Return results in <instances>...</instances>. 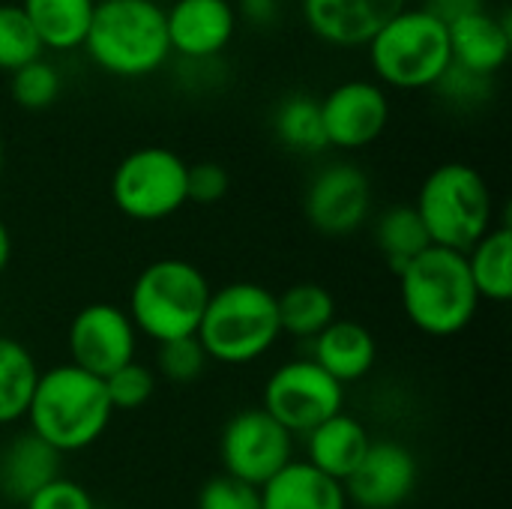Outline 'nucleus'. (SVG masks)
<instances>
[{
  "label": "nucleus",
  "mask_w": 512,
  "mask_h": 509,
  "mask_svg": "<svg viewBox=\"0 0 512 509\" xmlns=\"http://www.w3.org/2000/svg\"><path fill=\"white\" fill-rule=\"evenodd\" d=\"M111 417L114 408L108 402L105 381L72 363H63L39 372L24 420L36 438L66 456L93 447L105 435Z\"/></svg>",
  "instance_id": "f257e3e1"
},
{
  "label": "nucleus",
  "mask_w": 512,
  "mask_h": 509,
  "mask_svg": "<svg viewBox=\"0 0 512 509\" xmlns=\"http://www.w3.org/2000/svg\"><path fill=\"white\" fill-rule=\"evenodd\" d=\"M81 48L96 69L114 78H147L171 57L165 6L156 0H96Z\"/></svg>",
  "instance_id": "f03ea898"
},
{
  "label": "nucleus",
  "mask_w": 512,
  "mask_h": 509,
  "mask_svg": "<svg viewBox=\"0 0 512 509\" xmlns=\"http://www.w3.org/2000/svg\"><path fill=\"white\" fill-rule=\"evenodd\" d=\"M399 297L405 318L432 339L462 333L483 303L465 255L441 246H429L399 273Z\"/></svg>",
  "instance_id": "7ed1b4c3"
},
{
  "label": "nucleus",
  "mask_w": 512,
  "mask_h": 509,
  "mask_svg": "<svg viewBox=\"0 0 512 509\" xmlns=\"http://www.w3.org/2000/svg\"><path fill=\"white\" fill-rule=\"evenodd\" d=\"M276 294L258 282H231L210 291L195 339L207 360L246 366L261 360L279 342Z\"/></svg>",
  "instance_id": "20e7f679"
},
{
  "label": "nucleus",
  "mask_w": 512,
  "mask_h": 509,
  "mask_svg": "<svg viewBox=\"0 0 512 509\" xmlns=\"http://www.w3.org/2000/svg\"><path fill=\"white\" fill-rule=\"evenodd\" d=\"M210 291L207 276L192 261L159 258L135 276L126 315L138 336L165 345L198 333Z\"/></svg>",
  "instance_id": "39448f33"
},
{
  "label": "nucleus",
  "mask_w": 512,
  "mask_h": 509,
  "mask_svg": "<svg viewBox=\"0 0 512 509\" xmlns=\"http://www.w3.org/2000/svg\"><path fill=\"white\" fill-rule=\"evenodd\" d=\"M414 210L432 246L462 255L495 228L492 189L468 162H444L432 168L417 192Z\"/></svg>",
  "instance_id": "423d86ee"
},
{
  "label": "nucleus",
  "mask_w": 512,
  "mask_h": 509,
  "mask_svg": "<svg viewBox=\"0 0 512 509\" xmlns=\"http://www.w3.org/2000/svg\"><path fill=\"white\" fill-rule=\"evenodd\" d=\"M372 72L381 87L429 90L450 69L447 24L426 6H405L366 45Z\"/></svg>",
  "instance_id": "0eeeda50"
},
{
  "label": "nucleus",
  "mask_w": 512,
  "mask_h": 509,
  "mask_svg": "<svg viewBox=\"0 0 512 509\" xmlns=\"http://www.w3.org/2000/svg\"><path fill=\"white\" fill-rule=\"evenodd\" d=\"M189 165L171 147H138L126 153L111 174L114 207L135 222H162L189 204Z\"/></svg>",
  "instance_id": "6e6552de"
},
{
  "label": "nucleus",
  "mask_w": 512,
  "mask_h": 509,
  "mask_svg": "<svg viewBox=\"0 0 512 509\" xmlns=\"http://www.w3.org/2000/svg\"><path fill=\"white\" fill-rule=\"evenodd\" d=\"M261 408L297 438L345 411V387L309 357L288 360L267 378Z\"/></svg>",
  "instance_id": "1a4fd4ad"
},
{
  "label": "nucleus",
  "mask_w": 512,
  "mask_h": 509,
  "mask_svg": "<svg viewBox=\"0 0 512 509\" xmlns=\"http://www.w3.org/2000/svg\"><path fill=\"white\" fill-rule=\"evenodd\" d=\"M219 459L222 474L261 489L294 462V435L264 408H243L219 435Z\"/></svg>",
  "instance_id": "9d476101"
},
{
  "label": "nucleus",
  "mask_w": 512,
  "mask_h": 509,
  "mask_svg": "<svg viewBox=\"0 0 512 509\" xmlns=\"http://www.w3.org/2000/svg\"><path fill=\"white\" fill-rule=\"evenodd\" d=\"M66 345L72 366L105 381L111 372L135 360L138 330L129 321L126 309L114 303H90L75 312Z\"/></svg>",
  "instance_id": "9b49d317"
},
{
  "label": "nucleus",
  "mask_w": 512,
  "mask_h": 509,
  "mask_svg": "<svg viewBox=\"0 0 512 509\" xmlns=\"http://www.w3.org/2000/svg\"><path fill=\"white\" fill-rule=\"evenodd\" d=\"M303 210L309 225L327 237H345L366 225L372 210V183L354 162L324 165L306 186Z\"/></svg>",
  "instance_id": "f8f14e48"
},
{
  "label": "nucleus",
  "mask_w": 512,
  "mask_h": 509,
  "mask_svg": "<svg viewBox=\"0 0 512 509\" xmlns=\"http://www.w3.org/2000/svg\"><path fill=\"white\" fill-rule=\"evenodd\" d=\"M318 105L327 147L336 150H363L375 144L390 123V96L378 81H342Z\"/></svg>",
  "instance_id": "ddd939ff"
},
{
  "label": "nucleus",
  "mask_w": 512,
  "mask_h": 509,
  "mask_svg": "<svg viewBox=\"0 0 512 509\" xmlns=\"http://www.w3.org/2000/svg\"><path fill=\"white\" fill-rule=\"evenodd\" d=\"M420 483L417 456L399 441H372L357 471L342 483L348 507L399 509Z\"/></svg>",
  "instance_id": "4468645a"
},
{
  "label": "nucleus",
  "mask_w": 512,
  "mask_h": 509,
  "mask_svg": "<svg viewBox=\"0 0 512 509\" xmlns=\"http://www.w3.org/2000/svg\"><path fill=\"white\" fill-rule=\"evenodd\" d=\"M171 54L189 63L219 57L237 33L234 0H174L165 9Z\"/></svg>",
  "instance_id": "2eb2a0df"
},
{
  "label": "nucleus",
  "mask_w": 512,
  "mask_h": 509,
  "mask_svg": "<svg viewBox=\"0 0 512 509\" xmlns=\"http://www.w3.org/2000/svg\"><path fill=\"white\" fill-rule=\"evenodd\" d=\"M405 6L408 0H300L309 33L333 48H366Z\"/></svg>",
  "instance_id": "dca6fc26"
},
{
  "label": "nucleus",
  "mask_w": 512,
  "mask_h": 509,
  "mask_svg": "<svg viewBox=\"0 0 512 509\" xmlns=\"http://www.w3.org/2000/svg\"><path fill=\"white\" fill-rule=\"evenodd\" d=\"M450 33V54L453 63L483 75V78H495L504 63L510 60L512 48V24L510 15H495L489 6L480 12H471L453 24H447Z\"/></svg>",
  "instance_id": "f3484780"
},
{
  "label": "nucleus",
  "mask_w": 512,
  "mask_h": 509,
  "mask_svg": "<svg viewBox=\"0 0 512 509\" xmlns=\"http://www.w3.org/2000/svg\"><path fill=\"white\" fill-rule=\"evenodd\" d=\"M309 345H312L309 360L321 366L342 387L363 381L375 369V360H378V342L372 330L351 318H336Z\"/></svg>",
  "instance_id": "a211bd4d"
},
{
  "label": "nucleus",
  "mask_w": 512,
  "mask_h": 509,
  "mask_svg": "<svg viewBox=\"0 0 512 509\" xmlns=\"http://www.w3.org/2000/svg\"><path fill=\"white\" fill-rule=\"evenodd\" d=\"M60 471L63 456L33 432H21L0 453V495L24 507L39 489L63 477Z\"/></svg>",
  "instance_id": "6ab92c4d"
},
{
  "label": "nucleus",
  "mask_w": 512,
  "mask_h": 509,
  "mask_svg": "<svg viewBox=\"0 0 512 509\" xmlns=\"http://www.w3.org/2000/svg\"><path fill=\"white\" fill-rule=\"evenodd\" d=\"M303 441H306V462L336 483H345L357 471V465L363 462L372 444L369 429L345 411L318 423L312 432L303 435Z\"/></svg>",
  "instance_id": "aec40b11"
},
{
  "label": "nucleus",
  "mask_w": 512,
  "mask_h": 509,
  "mask_svg": "<svg viewBox=\"0 0 512 509\" xmlns=\"http://www.w3.org/2000/svg\"><path fill=\"white\" fill-rule=\"evenodd\" d=\"M261 509H348V498L342 483L294 459L261 486Z\"/></svg>",
  "instance_id": "412c9836"
},
{
  "label": "nucleus",
  "mask_w": 512,
  "mask_h": 509,
  "mask_svg": "<svg viewBox=\"0 0 512 509\" xmlns=\"http://www.w3.org/2000/svg\"><path fill=\"white\" fill-rule=\"evenodd\" d=\"M18 6L36 30L42 48L75 51L84 45L96 0H21Z\"/></svg>",
  "instance_id": "4be33fe9"
},
{
  "label": "nucleus",
  "mask_w": 512,
  "mask_h": 509,
  "mask_svg": "<svg viewBox=\"0 0 512 509\" xmlns=\"http://www.w3.org/2000/svg\"><path fill=\"white\" fill-rule=\"evenodd\" d=\"M468 273L480 294L489 303L512 300V231L510 225H495L486 237H480L468 252Z\"/></svg>",
  "instance_id": "5701e85b"
},
{
  "label": "nucleus",
  "mask_w": 512,
  "mask_h": 509,
  "mask_svg": "<svg viewBox=\"0 0 512 509\" xmlns=\"http://www.w3.org/2000/svg\"><path fill=\"white\" fill-rule=\"evenodd\" d=\"M276 312L282 333L312 342L321 330H327L336 321V300L318 282H297L276 294Z\"/></svg>",
  "instance_id": "b1692460"
},
{
  "label": "nucleus",
  "mask_w": 512,
  "mask_h": 509,
  "mask_svg": "<svg viewBox=\"0 0 512 509\" xmlns=\"http://www.w3.org/2000/svg\"><path fill=\"white\" fill-rule=\"evenodd\" d=\"M39 381L36 357L18 339L0 336V426L27 417Z\"/></svg>",
  "instance_id": "393cba45"
},
{
  "label": "nucleus",
  "mask_w": 512,
  "mask_h": 509,
  "mask_svg": "<svg viewBox=\"0 0 512 509\" xmlns=\"http://www.w3.org/2000/svg\"><path fill=\"white\" fill-rule=\"evenodd\" d=\"M375 246L390 264V270L399 276L417 255H423L432 240L414 210V204H396L387 207L375 222Z\"/></svg>",
  "instance_id": "a878e982"
},
{
  "label": "nucleus",
  "mask_w": 512,
  "mask_h": 509,
  "mask_svg": "<svg viewBox=\"0 0 512 509\" xmlns=\"http://www.w3.org/2000/svg\"><path fill=\"white\" fill-rule=\"evenodd\" d=\"M273 135L276 141L303 156H315L327 150L324 126H321V105L306 93H291L273 108Z\"/></svg>",
  "instance_id": "bb28decb"
},
{
  "label": "nucleus",
  "mask_w": 512,
  "mask_h": 509,
  "mask_svg": "<svg viewBox=\"0 0 512 509\" xmlns=\"http://www.w3.org/2000/svg\"><path fill=\"white\" fill-rule=\"evenodd\" d=\"M42 42L18 3H0V72H15L42 57Z\"/></svg>",
  "instance_id": "cd10ccee"
},
{
  "label": "nucleus",
  "mask_w": 512,
  "mask_h": 509,
  "mask_svg": "<svg viewBox=\"0 0 512 509\" xmlns=\"http://www.w3.org/2000/svg\"><path fill=\"white\" fill-rule=\"evenodd\" d=\"M60 72L54 63H48L45 57L15 69L9 75V93L15 99L18 108L24 111H45L57 102L60 96Z\"/></svg>",
  "instance_id": "c85d7f7f"
},
{
  "label": "nucleus",
  "mask_w": 512,
  "mask_h": 509,
  "mask_svg": "<svg viewBox=\"0 0 512 509\" xmlns=\"http://www.w3.org/2000/svg\"><path fill=\"white\" fill-rule=\"evenodd\" d=\"M105 393L114 411H138L156 393V375L150 366L132 360L105 378Z\"/></svg>",
  "instance_id": "c756f323"
},
{
  "label": "nucleus",
  "mask_w": 512,
  "mask_h": 509,
  "mask_svg": "<svg viewBox=\"0 0 512 509\" xmlns=\"http://www.w3.org/2000/svg\"><path fill=\"white\" fill-rule=\"evenodd\" d=\"M207 354L201 348V342L195 336H186V339H174V342H165L159 345V354H156V366L162 372V378H168L171 384H192L204 375L207 369Z\"/></svg>",
  "instance_id": "7c9ffc66"
},
{
  "label": "nucleus",
  "mask_w": 512,
  "mask_h": 509,
  "mask_svg": "<svg viewBox=\"0 0 512 509\" xmlns=\"http://www.w3.org/2000/svg\"><path fill=\"white\" fill-rule=\"evenodd\" d=\"M198 509H261V489L228 474H216L201 486Z\"/></svg>",
  "instance_id": "2f4dec72"
},
{
  "label": "nucleus",
  "mask_w": 512,
  "mask_h": 509,
  "mask_svg": "<svg viewBox=\"0 0 512 509\" xmlns=\"http://www.w3.org/2000/svg\"><path fill=\"white\" fill-rule=\"evenodd\" d=\"M231 177L219 162H198L189 165L186 174V195L192 204H216L228 195Z\"/></svg>",
  "instance_id": "473e14b6"
},
{
  "label": "nucleus",
  "mask_w": 512,
  "mask_h": 509,
  "mask_svg": "<svg viewBox=\"0 0 512 509\" xmlns=\"http://www.w3.org/2000/svg\"><path fill=\"white\" fill-rule=\"evenodd\" d=\"M435 90H438L444 99L456 102V105H474V102H480V99L489 96L492 78L474 75V72H468V69L450 63V69L441 75V81L435 84Z\"/></svg>",
  "instance_id": "72a5a7b5"
},
{
  "label": "nucleus",
  "mask_w": 512,
  "mask_h": 509,
  "mask_svg": "<svg viewBox=\"0 0 512 509\" xmlns=\"http://www.w3.org/2000/svg\"><path fill=\"white\" fill-rule=\"evenodd\" d=\"M24 509H96L90 492L69 480V477H57L54 483H48L45 489H39Z\"/></svg>",
  "instance_id": "f704fd0d"
},
{
  "label": "nucleus",
  "mask_w": 512,
  "mask_h": 509,
  "mask_svg": "<svg viewBox=\"0 0 512 509\" xmlns=\"http://www.w3.org/2000/svg\"><path fill=\"white\" fill-rule=\"evenodd\" d=\"M423 6H426L432 15H438L444 24H453V21L471 15V12L486 9V0H429V3H423Z\"/></svg>",
  "instance_id": "c9c22d12"
},
{
  "label": "nucleus",
  "mask_w": 512,
  "mask_h": 509,
  "mask_svg": "<svg viewBox=\"0 0 512 509\" xmlns=\"http://www.w3.org/2000/svg\"><path fill=\"white\" fill-rule=\"evenodd\" d=\"M240 12L255 27H270L279 18V0H240Z\"/></svg>",
  "instance_id": "e433bc0d"
},
{
  "label": "nucleus",
  "mask_w": 512,
  "mask_h": 509,
  "mask_svg": "<svg viewBox=\"0 0 512 509\" xmlns=\"http://www.w3.org/2000/svg\"><path fill=\"white\" fill-rule=\"evenodd\" d=\"M12 261V234H9V225L0 219V273L9 267Z\"/></svg>",
  "instance_id": "4c0bfd02"
},
{
  "label": "nucleus",
  "mask_w": 512,
  "mask_h": 509,
  "mask_svg": "<svg viewBox=\"0 0 512 509\" xmlns=\"http://www.w3.org/2000/svg\"><path fill=\"white\" fill-rule=\"evenodd\" d=\"M3 162H6V150H3V138H0V174H3Z\"/></svg>",
  "instance_id": "58836bf2"
},
{
  "label": "nucleus",
  "mask_w": 512,
  "mask_h": 509,
  "mask_svg": "<svg viewBox=\"0 0 512 509\" xmlns=\"http://www.w3.org/2000/svg\"><path fill=\"white\" fill-rule=\"evenodd\" d=\"M423 3H429V0H423Z\"/></svg>",
  "instance_id": "ea45409f"
},
{
  "label": "nucleus",
  "mask_w": 512,
  "mask_h": 509,
  "mask_svg": "<svg viewBox=\"0 0 512 509\" xmlns=\"http://www.w3.org/2000/svg\"><path fill=\"white\" fill-rule=\"evenodd\" d=\"M96 509H99V507H96Z\"/></svg>",
  "instance_id": "a19ab883"
}]
</instances>
